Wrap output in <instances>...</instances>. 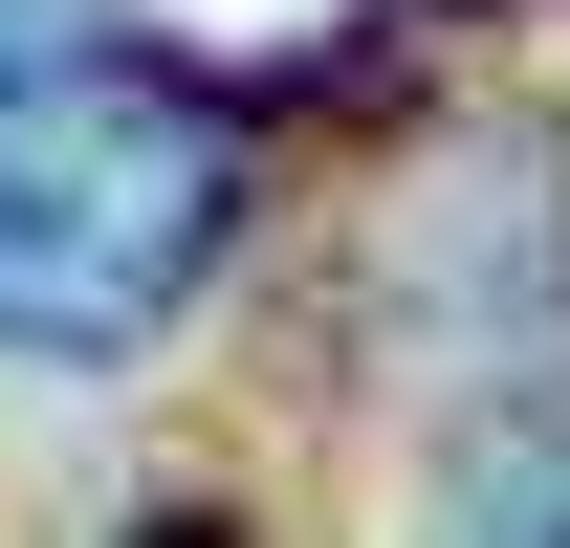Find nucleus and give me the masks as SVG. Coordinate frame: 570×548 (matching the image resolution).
Returning a JSON list of instances; mask_svg holds the SVG:
<instances>
[{
  "label": "nucleus",
  "instance_id": "1",
  "mask_svg": "<svg viewBox=\"0 0 570 548\" xmlns=\"http://www.w3.org/2000/svg\"><path fill=\"white\" fill-rule=\"evenodd\" d=\"M264 154L132 0H0V351H154Z\"/></svg>",
  "mask_w": 570,
  "mask_h": 548
},
{
  "label": "nucleus",
  "instance_id": "2",
  "mask_svg": "<svg viewBox=\"0 0 570 548\" xmlns=\"http://www.w3.org/2000/svg\"><path fill=\"white\" fill-rule=\"evenodd\" d=\"M439 548H570V351L483 373L439 439Z\"/></svg>",
  "mask_w": 570,
  "mask_h": 548
},
{
  "label": "nucleus",
  "instance_id": "3",
  "mask_svg": "<svg viewBox=\"0 0 570 548\" xmlns=\"http://www.w3.org/2000/svg\"><path fill=\"white\" fill-rule=\"evenodd\" d=\"M132 548H242V527H198V505H176V527H132Z\"/></svg>",
  "mask_w": 570,
  "mask_h": 548
}]
</instances>
